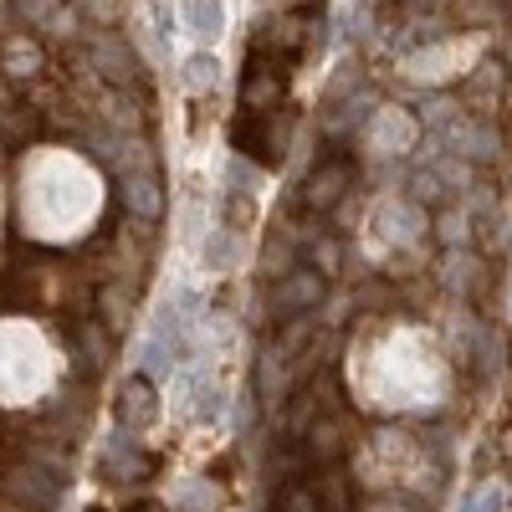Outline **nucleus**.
<instances>
[{
  "label": "nucleus",
  "instance_id": "8",
  "mask_svg": "<svg viewBox=\"0 0 512 512\" xmlns=\"http://www.w3.org/2000/svg\"><path fill=\"white\" fill-rule=\"evenodd\" d=\"M47 72V47L36 41V31H6L0 36V77L6 82H36Z\"/></svg>",
  "mask_w": 512,
  "mask_h": 512
},
{
  "label": "nucleus",
  "instance_id": "25",
  "mask_svg": "<svg viewBox=\"0 0 512 512\" xmlns=\"http://www.w3.org/2000/svg\"><path fill=\"white\" fill-rule=\"evenodd\" d=\"M226 216L246 226V221H251V200H246V195H231V205H226Z\"/></svg>",
  "mask_w": 512,
  "mask_h": 512
},
{
  "label": "nucleus",
  "instance_id": "22",
  "mask_svg": "<svg viewBox=\"0 0 512 512\" xmlns=\"http://www.w3.org/2000/svg\"><path fill=\"white\" fill-rule=\"evenodd\" d=\"M277 512H323V507H318V487H308V482H287L282 497H277Z\"/></svg>",
  "mask_w": 512,
  "mask_h": 512
},
{
  "label": "nucleus",
  "instance_id": "29",
  "mask_svg": "<svg viewBox=\"0 0 512 512\" xmlns=\"http://www.w3.org/2000/svg\"><path fill=\"white\" fill-rule=\"evenodd\" d=\"M507 364H512V349H507Z\"/></svg>",
  "mask_w": 512,
  "mask_h": 512
},
{
  "label": "nucleus",
  "instance_id": "21",
  "mask_svg": "<svg viewBox=\"0 0 512 512\" xmlns=\"http://www.w3.org/2000/svg\"><path fill=\"white\" fill-rule=\"evenodd\" d=\"M216 72H221L216 57H205V52L190 57V62H185V88H190V93H210V88H216Z\"/></svg>",
  "mask_w": 512,
  "mask_h": 512
},
{
  "label": "nucleus",
  "instance_id": "6",
  "mask_svg": "<svg viewBox=\"0 0 512 512\" xmlns=\"http://www.w3.org/2000/svg\"><path fill=\"white\" fill-rule=\"evenodd\" d=\"M287 93V72L277 57H262V52H251L246 62V77H241V113H277Z\"/></svg>",
  "mask_w": 512,
  "mask_h": 512
},
{
  "label": "nucleus",
  "instance_id": "13",
  "mask_svg": "<svg viewBox=\"0 0 512 512\" xmlns=\"http://www.w3.org/2000/svg\"><path fill=\"white\" fill-rule=\"evenodd\" d=\"M379 231H384V236H395V241H415V236H425V205L390 195V200L379 205Z\"/></svg>",
  "mask_w": 512,
  "mask_h": 512
},
{
  "label": "nucleus",
  "instance_id": "30",
  "mask_svg": "<svg viewBox=\"0 0 512 512\" xmlns=\"http://www.w3.org/2000/svg\"><path fill=\"white\" fill-rule=\"evenodd\" d=\"M88 512H103V507H88Z\"/></svg>",
  "mask_w": 512,
  "mask_h": 512
},
{
  "label": "nucleus",
  "instance_id": "19",
  "mask_svg": "<svg viewBox=\"0 0 512 512\" xmlns=\"http://www.w3.org/2000/svg\"><path fill=\"white\" fill-rule=\"evenodd\" d=\"M185 26L195 31V36H221V26H226V11H221V0H185Z\"/></svg>",
  "mask_w": 512,
  "mask_h": 512
},
{
  "label": "nucleus",
  "instance_id": "7",
  "mask_svg": "<svg viewBox=\"0 0 512 512\" xmlns=\"http://www.w3.org/2000/svg\"><path fill=\"white\" fill-rule=\"evenodd\" d=\"M88 62H93V72L103 82H113V88H134L139 82V57H134V47H128L118 31H98L88 41Z\"/></svg>",
  "mask_w": 512,
  "mask_h": 512
},
{
  "label": "nucleus",
  "instance_id": "28",
  "mask_svg": "<svg viewBox=\"0 0 512 512\" xmlns=\"http://www.w3.org/2000/svg\"><path fill=\"white\" fill-rule=\"evenodd\" d=\"M134 512H164V507H134Z\"/></svg>",
  "mask_w": 512,
  "mask_h": 512
},
{
  "label": "nucleus",
  "instance_id": "23",
  "mask_svg": "<svg viewBox=\"0 0 512 512\" xmlns=\"http://www.w3.org/2000/svg\"><path fill=\"white\" fill-rule=\"evenodd\" d=\"M180 507H185V512H216V507H221V492L210 487V482L180 487Z\"/></svg>",
  "mask_w": 512,
  "mask_h": 512
},
{
  "label": "nucleus",
  "instance_id": "18",
  "mask_svg": "<svg viewBox=\"0 0 512 512\" xmlns=\"http://www.w3.org/2000/svg\"><path fill=\"white\" fill-rule=\"evenodd\" d=\"M318 507L323 512H354V482L338 472V466H328L323 482H318Z\"/></svg>",
  "mask_w": 512,
  "mask_h": 512
},
{
  "label": "nucleus",
  "instance_id": "24",
  "mask_svg": "<svg viewBox=\"0 0 512 512\" xmlns=\"http://www.w3.org/2000/svg\"><path fill=\"white\" fill-rule=\"evenodd\" d=\"M282 359H287L282 349H267V354H262V364H256V390H262L267 400H272L277 379H282Z\"/></svg>",
  "mask_w": 512,
  "mask_h": 512
},
{
  "label": "nucleus",
  "instance_id": "26",
  "mask_svg": "<svg viewBox=\"0 0 512 512\" xmlns=\"http://www.w3.org/2000/svg\"><path fill=\"white\" fill-rule=\"evenodd\" d=\"M466 512H497V492L487 487V492H477L472 502H466Z\"/></svg>",
  "mask_w": 512,
  "mask_h": 512
},
{
  "label": "nucleus",
  "instance_id": "12",
  "mask_svg": "<svg viewBox=\"0 0 512 512\" xmlns=\"http://www.w3.org/2000/svg\"><path fill=\"white\" fill-rule=\"evenodd\" d=\"M502 93H507V72H502V62H482V67H472V82H466V108H472V118H492L497 103H502Z\"/></svg>",
  "mask_w": 512,
  "mask_h": 512
},
{
  "label": "nucleus",
  "instance_id": "9",
  "mask_svg": "<svg viewBox=\"0 0 512 512\" xmlns=\"http://www.w3.org/2000/svg\"><path fill=\"white\" fill-rule=\"evenodd\" d=\"M113 415H118L123 431H144V425H154V415H159L154 379H149V374L123 379V384H118V400H113Z\"/></svg>",
  "mask_w": 512,
  "mask_h": 512
},
{
  "label": "nucleus",
  "instance_id": "27",
  "mask_svg": "<svg viewBox=\"0 0 512 512\" xmlns=\"http://www.w3.org/2000/svg\"><path fill=\"white\" fill-rule=\"evenodd\" d=\"M410 6H436V0H410Z\"/></svg>",
  "mask_w": 512,
  "mask_h": 512
},
{
  "label": "nucleus",
  "instance_id": "16",
  "mask_svg": "<svg viewBox=\"0 0 512 512\" xmlns=\"http://www.w3.org/2000/svg\"><path fill=\"white\" fill-rule=\"evenodd\" d=\"M149 466H154V461H149L144 451L118 446V451H108V461H103V477H108V482H144Z\"/></svg>",
  "mask_w": 512,
  "mask_h": 512
},
{
  "label": "nucleus",
  "instance_id": "15",
  "mask_svg": "<svg viewBox=\"0 0 512 512\" xmlns=\"http://www.w3.org/2000/svg\"><path fill=\"white\" fill-rule=\"evenodd\" d=\"M308 451H313V461L338 466V461H344V425H338V420H313L308 425Z\"/></svg>",
  "mask_w": 512,
  "mask_h": 512
},
{
  "label": "nucleus",
  "instance_id": "20",
  "mask_svg": "<svg viewBox=\"0 0 512 512\" xmlns=\"http://www.w3.org/2000/svg\"><path fill=\"white\" fill-rule=\"evenodd\" d=\"M446 175H441V169H420V175L410 180V200L415 205H436V200H446Z\"/></svg>",
  "mask_w": 512,
  "mask_h": 512
},
{
  "label": "nucleus",
  "instance_id": "17",
  "mask_svg": "<svg viewBox=\"0 0 512 512\" xmlns=\"http://www.w3.org/2000/svg\"><path fill=\"white\" fill-rule=\"evenodd\" d=\"M415 134H420V128H415V118H405V113H395V108H384V118H379V128H374V134H369V149L379 154L384 149V139H390V144H415Z\"/></svg>",
  "mask_w": 512,
  "mask_h": 512
},
{
  "label": "nucleus",
  "instance_id": "4",
  "mask_svg": "<svg viewBox=\"0 0 512 512\" xmlns=\"http://www.w3.org/2000/svg\"><path fill=\"white\" fill-rule=\"evenodd\" d=\"M323 297H328V277L318 267H287L272 287V313L277 318H303V313H318Z\"/></svg>",
  "mask_w": 512,
  "mask_h": 512
},
{
  "label": "nucleus",
  "instance_id": "5",
  "mask_svg": "<svg viewBox=\"0 0 512 512\" xmlns=\"http://www.w3.org/2000/svg\"><path fill=\"white\" fill-rule=\"evenodd\" d=\"M349 190H354V159L349 154H328V159H318L308 169V180H303V190H297V195H303L308 210H318V216H323V210H333Z\"/></svg>",
  "mask_w": 512,
  "mask_h": 512
},
{
  "label": "nucleus",
  "instance_id": "1",
  "mask_svg": "<svg viewBox=\"0 0 512 512\" xmlns=\"http://www.w3.org/2000/svg\"><path fill=\"white\" fill-rule=\"evenodd\" d=\"M231 144H236V154L256 159L262 169H277L292 144V118L287 113H241L231 123Z\"/></svg>",
  "mask_w": 512,
  "mask_h": 512
},
{
  "label": "nucleus",
  "instance_id": "3",
  "mask_svg": "<svg viewBox=\"0 0 512 512\" xmlns=\"http://www.w3.org/2000/svg\"><path fill=\"white\" fill-rule=\"evenodd\" d=\"M0 492L26 512H52L57 497H62V482L41 461H16V466H6V477H0Z\"/></svg>",
  "mask_w": 512,
  "mask_h": 512
},
{
  "label": "nucleus",
  "instance_id": "10",
  "mask_svg": "<svg viewBox=\"0 0 512 512\" xmlns=\"http://www.w3.org/2000/svg\"><path fill=\"white\" fill-rule=\"evenodd\" d=\"M441 139L461 159H497L502 154V134H497L492 123H482V118H451Z\"/></svg>",
  "mask_w": 512,
  "mask_h": 512
},
{
  "label": "nucleus",
  "instance_id": "2",
  "mask_svg": "<svg viewBox=\"0 0 512 512\" xmlns=\"http://www.w3.org/2000/svg\"><path fill=\"white\" fill-rule=\"evenodd\" d=\"M149 149L139 144V159H123L118 169V200L134 221H159L164 216V185H159V169L144 159Z\"/></svg>",
  "mask_w": 512,
  "mask_h": 512
},
{
  "label": "nucleus",
  "instance_id": "11",
  "mask_svg": "<svg viewBox=\"0 0 512 512\" xmlns=\"http://www.w3.org/2000/svg\"><path fill=\"white\" fill-rule=\"evenodd\" d=\"M21 31H47V36H72L77 31V6L72 0H11Z\"/></svg>",
  "mask_w": 512,
  "mask_h": 512
},
{
  "label": "nucleus",
  "instance_id": "14",
  "mask_svg": "<svg viewBox=\"0 0 512 512\" xmlns=\"http://www.w3.org/2000/svg\"><path fill=\"white\" fill-rule=\"evenodd\" d=\"M72 344H77L82 364H88V374H98V369L113 359V333H108V323H103V318H82V323H77V333H72Z\"/></svg>",
  "mask_w": 512,
  "mask_h": 512
}]
</instances>
